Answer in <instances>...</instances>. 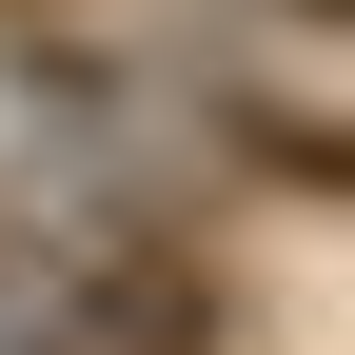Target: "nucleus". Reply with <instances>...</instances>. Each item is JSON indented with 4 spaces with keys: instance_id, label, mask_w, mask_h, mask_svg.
I'll list each match as a JSON object with an SVG mask.
<instances>
[{
    "instance_id": "nucleus-1",
    "label": "nucleus",
    "mask_w": 355,
    "mask_h": 355,
    "mask_svg": "<svg viewBox=\"0 0 355 355\" xmlns=\"http://www.w3.org/2000/svg\"><path fill=\"white\" fill-rule=\"evenodd\" d=\"M79 316H99V336H139V355H217V336H237V296H217V257H158V237H119L99 277H79Z\"/></svg>"
},
{
    "instance_id": "nucleus-2",
    "label": "nucleus",
    "mask_w": 355,
    "mask_h": 355,
    "mask_svg": "<svg viewBox=\"0 0 355 355\" xmlns=\"http://www.w3.org/2000/svg\"><path fill=\"white\" fill-rule=\"evenodd\" d=\"M277 20H296V40H336V20H355V0H277Z\"/></svg>"
}]
</instances>
